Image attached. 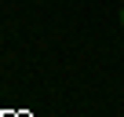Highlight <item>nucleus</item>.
Here are the masks:
<instances>
[{
	"label": "nucleus",
	"instance_id": "f257e3e1",
	"mask_svg": "<svg viewBox=\"0 0 124 117\" xmlns=\"http://www.w3.org/2000/svg\"><path fill=\"white\" fill-rule=\"evenodd\" d=\"M120 26H124V8H120Z\"/></svg>",
	"mask_w": 124,
	"mask_h": 117
}]
</instances>
